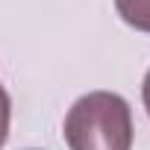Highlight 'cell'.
I'll list each match as a JSON object with an SVG mask.
<instances>
[{
	"label": "cell",
	"instance_id": "cell-1",
	"mask_svg": "<svg viewBox=\"0 0 150 150\" xmlns=\"http://www.w3.org/2000/svg\"><path fill=\"white\" fill-rule=\"evenodd\" d=\"M71 150H132V112L115 91H88L65 115Z\"/></svg>",
	"mask_w": 150,
	"mask_h": 150
},
{
	"label": "cell",
	"instance_id": "cell-2",
	"mask_svg": "<svg viewBox=\"0 0 150 150\" xmlns=\"http://www.w3.org/2000/svg\"><path fill=\"white\" fill-rule=\"evenodd\" d=\"M121 21L138 33H150V0H115Z\"/></svg>",
	"mask_w": 150,
	"mask_h": 150
},
{
	"label": "cell",
	"instance_id": "cell-3",
	"mask_svg": "<svg viewBox=\"0 0 150 150\" xmlns=\"http://www.w3.org/2000/svg\"><path fill=\"white\" fill-rule=\"evenodd\" d=\"M9 124H12V100H9V91L3 88V83H0V150L6 147Z\"/></svg>",
	"mask_w": 150,
	"mask_h": 150
},
{
	"label": "cell",
	"instance_id": "cell-4",
	"mask_svg": "<svg viewBox=\"0 0 150 150\" xmlns=\"http://www.w3.org/2000/svg\"><path fill=\"white\" fill-rule=\"evenodd\" d=\"M141 100H144V109H147V115H150V68H147L144 83H141Z\"/></svg>",
	"mask_w": 150,
	"mask_h": 150
}]
</instances>
